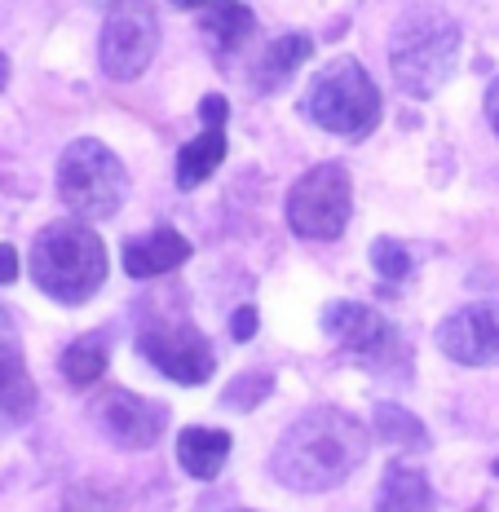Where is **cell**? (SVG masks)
Wrapping results in <instances>:
<instances>
[{
  "label": "cell",
  "instance_id": "cell-23",
  "mask_svg": "<svg viewBox=\"0 0 499 512\" xmlns=\"http://www.w3.org/2000/svg\"><path fill=\"white\" fill-rule=\"evenodd\" d=\"M62 512H120V508L106 495H98V490H76V495H67V508Z\"/></svg>",
  "mask_w": 499,
  "mask_h": 512
},
{
  "label": "cell",
  "instance_id": "cell-26",
  "mask_svg": "<svg viewBox=\"0 0 499 512\" xmlns=\"http://www.w3.org/2000/svg\"><path fill=\"white\" fill-rule=\"evenodd\" d=\"M18 279V252L9 248V243H0V287Z\"/></svg>",
  "mask_w": 499,
  "mask_h": 512
},
{
  "label": "cell",
  "instance_id": "cell-22",
  "mask_svg": "<svg viewBox=\"0 0 499 512\" xmlns=\"http://www.w3.org/2000/svg\"><path fill=\"white\" fill-rule=\"evenodd\" d=\"M265 393H270V376H265V371H252V376H239L235 384H230L221 402H226L230 411H252Z\"/></svg>",
  "mask_w": 499,
  "mask_h": 512
},
{
  "label": "cell",
  "instance_id": "cell-8",
  "mask_svg": "<svg viewBox=\"0 0 499 512\" xmlns=\"http://www.w3.org/2000/svg\"><path fill=\"white\" fill-rule=\"evenodd\" d=\"M137 354L151 362L159 376H168L177 384H204L212 376V367H217L208 336L190 323L146 327V332L137 336Z\"/></svg>",
  "mask_w": 499,
  "mask_h": 512
},
{
  "label": "cell",
  "instance_id": "cell-10",
  "mask_svg": "<svg viewBox=\"0 0 499 512\" xmlns=\"http://www.w3.org/2000/svg\"><path fill=\"white\" fill-rule=\"evenodd\" d=\"M438 349L460 367H495L499 362V301L464 305L438 327Z\"/></svg>",
  "mask_w": 499,
  "mask_h": 512
},
{
  "label": "cell",
  "instance_id": "cell-18",
  "mask_svg": "<svg viewBox=\"0 0 499 512\" xmlns=\"http://www.w3.org/2000/svg\"><path fill=\"white\" fill-rule=\"evenodd\" d=\"M310 53H314V45H310V36H301V31L270 40V45H265V53L257 58V67H252V80H257V89H261V93L279 89V84L288 80L292 71L301 67L305 58H310Z\"/></svg>",
  "mask_w": 499,
  "mask_h": 512
},
{
  "label": "cell",
  "instance_id": "cell-25",
  "mask_svg": "<svg viewBox=\"0 0 499 512\" xmlns=\"http://www.w3.org/2000/svg\"><path fill=\"white\" fill-rule=\"evenodd\" d=\"M230 336H235V340H252V336H257V309L243 305L239 314L230 318Z\"/></svg>",
  "mask_w": 499,
  "mask_h": 512
},
{
  "label": "cell",
  "instance_id": "cell-17",
  "mask_svg": "<svg viewBox=\"0 0 499 512\" xmlns=\"http://www.w3.org/2000/svg\"><path fill=\"white\" fill-rule=\"evenodd\" d=\"M221 159H226V128H204L195 142H186L182 151H177V168H173L177 186L195 190L199 181H208L217 173Z\"/></svg>",
  "mask_w": 499,
  "mask_h": 512
},
{
  "label": "cell",
  "instance_id": "cell-16",
  "mask_svg": "<svg viewBox=\"0 0 499 512\" xmlns=\"http://www.w3.org/2000/svg\"><path fill=\"white\" fill-rule=\"evenodd\" d=\"M106 362H111V336H106V332H89V336L71 340V345L62 349L58 371H62V380H67L71 389H89V384H98V376L106 371Z\"/></svg>",
  "mask_w": 499,
  "mask_h": 512
},
{
  "label": "cell",
  "instance_id": "cell-21",
  "mask_svg": "<svg viewBox=\"0 0 499 512\" xmlns=\"http://www.w3.org/2000/svg\"><path fill=\"white\" fill-rule=\"evenodd\" d=\"M371 270L389 283H402L411 274V252L398 239H376L371 243Z\"/></svg>",
  "mask_w": 499,
  "mask_h": 512
},
{
  "label": "cell",
  "instance_id": "cell-14",
  "mask_svg": "<svg viewBox=\"0 0 499 512\" xmlns=\"http://www.w3.org/2000/svg\"><path fill=\"white\" fill-rule=\"evenodd\" d=\"M230 460V433L221 429H182L177 433V464L186 468L199 482H212V477L226 468Z\"/></svg>",
  "mask_w": 499,
  "mask_h": 512
},
{
  "label": "cell",
  "instance_id": "cell-12",
  "mask_svg": "<svg viewBox=\"0 0 499 512\" xmlns=\"http://www.w3.org/2000/svg\"><path fill=\"white\" fill-rule=\"evenodd\" d=\"M323 332L332 340H341L354 358H376L394 345V327H389L371 305H354V301L327 305L323 309Z\"/></svg>",
  "mask_w": 499,
  "mask_h": 512
},
{
  "label": "cell",
  "instance_id": "cell-20",
  "mask_svg": "<svg viewBox=\"0 0 499 512\" xmlns=\"http://www.w3.org/2000/svg\"><path fill=\"white\" fill-rule=\"evenodd\" d=\"M376 433L385 437L389 446H402V451H420V446H429L424 424L411 411L394 407V402H380V407H376Z\"/></svg>",
  "mask_w": 499,
  "mask_h": 512
},
{
  "label": "cell",
  "instance_id": "cell-24",
  "mask_svg": "<svg viewBox=\"0 0 499 512\" xmlns=\"http://www.w3.org/2000/svg\"><path fill=\"white\" fill-rule=\"evenodd\" d=\"M226 115H230V102L221 98V93H208V98L199 102V120H204V128H226Z\"/></svg>",
  "mask_w": 499,
  "mask_h": 512
},
{
  "label": "cell",
  "instance_id": "cell-5",
  "mask_svg": "<svg viewBox=\"0 0 499 512\" xmlns=\"http://www.w3.org/2000/svg\"><path fill=\"white\" fill-rule=\"evenodd\" d=\"M58 195L80 221H106L129 195V173L106 142L80 137L58 159Z\"/></svg>",
  "mask_w": 499,
  "mask_h": 512
},
{
  "label": "cell",
  "instance_id": "cell-11",
  "mask_svg": "<svg viewBox=\"0 0 499 512\" xmlns=\"http://www.w3.org/2000/svg\"><path fill=\"white\" fill-rule=\"evenodd\" d=\"M31 411H36V384L27 376L23 345H18L14 323H9V314L0 309V429L27 424Z\"/></svg>",
  "mask_w": 499,
  "mask_h": 512
},
{
  "label": "cell",
  "instance_id": "cell-2",
  "mask_svg": "<svg viewBox=\"0 0 499 512\" xmlns=\"http://www.w3.org/2000/svg\"><path fill=\"white\" fill-rule=\"evenodd\" d=\"M460 23L442 9H407L389 31V71L411 98H433L460 67Z\"/></svg>",
  "mask_w": 499,
  "mask_h": 512
},
{
  "label": "cell",
  "instance_id": "cell-9",
  "mask_svg": "<svg viewBox=\"0 0 499 512\" xmlns=\"http://www.w3.org/2000/svg\"><path fill=\"white\" fill-rule=\"evenodd\" d=\"M93 420H98V429L111 437L120 451H146V446L159 442L168 415L151 398H137L129 389H111L93 402Z\"/></svg>",
  "mask_w": 499,
  "mask_h": 512
},
{
  "label": "cell",
  "instance_id": "cell-15",
  "mask_svg": "<svg viewBox=\"0 0 499 512\" xmlns=\"http://www.w3.org/2000/svg\"><path fill=\"white\" fill-rule=\"evenodd\" d=\"M204 36L208 45L226 58V53H235L243 40L252 36V27H257V18H252L248 5H239V0H208L204 5Z\"/></svg>",
  "mask_w": 499,
  "mask_h": 512
},
{
  "label": "cell",
  "instance_id": "cell-27",
  "mask_svg": "<svg viewBox=\"0 0 499 512\" xmlns=\"http://www.w3.org/2000/svg\"><path fill=\"white\" fill-rule=\"evenodd\" d=\"M486 120H491L495 137H499V76L491 80V89H486Z\"/></svg>",
  "mask_w": 499,
  "mask_h": 512
},
{
  "label": "cell",
  "instance_id": "cell-1",
  "mask_svg": "<svg viewBox=\"0 0 499 512\" xmlns=\"http://www.w3.org/2000/svg\"><path fill=\"white\" fill-rule=\"evenodd\" d=\"M367 446L371 437L354 415L336 407H318V411H305L279 437V446L270 455V473L274 482L296 490V495L336 490L358 473V464L367 460Z\"/></svg>",
  "mask_w": 499,
  "mask_h": 512
},
{
  "label": "cell",
  "instance_id": "cell-13",
  "mask_svg": "<svg viewBox=\"0 0 499 512\" xmlns=\"http://www.w3.org/2000/svg\"><path fill=\"white\" fill-rule=\"evenodd\" d=\"M186 256H190L186 234H177L173 226H159L124 248V270H129L133 279H159V274L177 270Z\"/></svg>",
  "mask_w": 499,
  "mask_h": 512
},
{
  "label": "cell",
  "instance_id": "cell-4",
  "mask_svg": "<svg viewBox=\"0 0 499 512\" xmlns=\"http://www.w3.org/2000/svg\"><path fill=\"white\" fill-rule=\"evenodd\" d=\"M305 115L336 137H367L380 124V89L367 76L363 62L332 58L310 80L305 93Z\"/></svg>",
  "mask_w": 499,
  "mask_h": 512
},
{
  "label": "cell",
  "instance_id": "cell-7",
  "mask_svg": "<svg viewBox=\"0 0 499 512\" xmlns=\"http://www.w3.org/2000/svg\"><path fill=\"white\" fill-rule=\"evenodd\" d=\"M159 49V18L151 0H115L106 9V23L98 36V62L111 80L129 84L151 67Z\"/></svg>",
  "mask_w": 499,
  "mask_h": 512
},
{
  "label": "cell",
  "instance_id": "cell-29",
  "mask_svg": "<svg viewBox=\"0 0 499 512\" xmlns=\"http://www.w3.org/2000/svg\"><path fill=\"white\" fill-rule=\"evenodd\" d=\"M173 5H177V9H204L208 0H173Z\"/></svg>",
  "mask_w": 499,
  "mask_h": 512
},
{
  "label": "cell",
  "instance_id": "cell-19",
  "mask_svg": "<svg viewBox=\"0 0 499 512\" xmlns=\"http://www.w3.org/2000/svg\"><path fill=\"white\" fill-rule=\"evenodd\" d=\"M433 504V490L424 482V473L407 464H394L380 477V495H376V512H424Z\"/></svg>",
  "mask_w": 499,
  "mask_h": 512
},
{
  "label": "cell",
  "instance_id": "cell-6",
  "mask_svg": "<svg viewBox=\"0 0 499 512\" xmlns=\"http://www.w3.org/2000/svg\"><path fill=\"white\" fill-rule=\"evenodd\" d=\"M354 212V181L341 164L310 168L288 195V226L301 239H341Z\"/></svg>",
  "mask_w": 499,
  "mask_h": 512
},
{
  "label": "cell",
  "instance_id": "cell-30",
  "mask_svg": "<svg viewBox=\"0 0 499 512\" xmlns=\"http://www.w3.org/2000/svg\"><path fill=\"white\" fill-rule=\"evenodd\" d=\"M495 477H499V460H495Z\"/></svg>",
  "mask_w": 499,
  "mask_h": 512
},
{
  "label": "cell",
  "instance_id": "cell-3",
  "mask_svg": "<svg viewBox=\"0 0 499 512\" xmlns=\"http://www.w3.org/2000/svg\"><path fill=\"white\" fill-rule=\"evenodd\" d=\"M31 279L58 305H84L106 283V243L89 221H53L31 243Z\"/></svg>",
  "mask_w": 499,
  "mask_h": 512
},
{
  "label": "cell",
  "instance_id": "cell-28",
  "mask_svg": "<svg viewBox=\"0 0 499 512\" xmlns=\"http://www.w3.org/2000/svg\"><path fill=\"white\" fill-rule=\"evenodd\" d=\"M5 84H9V58L0 53V89H5Z\"/></svg>",
  "mask_w": 499,
  "mask_h": 512
}]
</instances>
